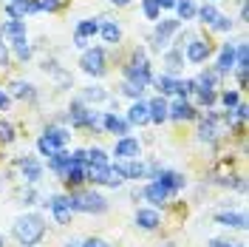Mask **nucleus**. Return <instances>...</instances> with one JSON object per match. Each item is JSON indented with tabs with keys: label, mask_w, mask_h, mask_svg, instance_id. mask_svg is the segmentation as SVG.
<instances>
[{
	"label": "nucleus",
	"mask_w": 249,
	"mask_h": 247,
	"mask_svg": "<svg viewBox=\"0 0 249 247\" xmlns=\"http://www.w3.org/2000/svg\"><path fill=\"white\" fill-rule=\"evenodd\" d=\"M12 233L20 242V247H37L46 239V219L40 216V213H23V216L15 219Z\"/></svg>",
	"instance_id": "f257e3e1"
},
{
	"label": "nucleus",
	"mask_w": 249,
	"mask_h": 247,
	"mask_svg": "<svg viewBox=\"0 0 249 247\" xmlns=\"http://www.w3.org/2000/svg\"><path fill=\"white\" fill-rule=\"evenodd\" d=\"M122 74H124L127 82H136L142 88H147V85L153 82V65H150V57H147V48L136 46L130 51L127 62L122 65Z\"/></svg>",
	"instance_id": "f03ea898"
},
{
	"label": "nucleus",
	"mask_w": 249,
	"mask_h": 247,
	"mask_svg": "<svg viewBox=\"0 0 249 247\" xmlns=\"http://www.w3.org/2000/svg\"><path fill=\"white\" fill-rule=\"evenodd\" d=\"M68 202H71V210L74 213H93V216H99V213H105L108 210V199L102 196V193H96V190H71L68 193Z\"/></svg>",
	"instance_id": "7ed1b4c3"
},
{
	"label": "nucleus",
	"mask_w": 249,
	"mask_h": 247,
	"mask_svg": "<svg viewBox=\"0 0 249 247\" xmlns=\"http://www.w3.org/2000/svg\"><path fill=\"white\" fill-rule=\"evenodd\" d=\"M79 68L91 77H105L108 74V48L105 46H88L79 54Z\"/></svg>",
	"instance_id": "20e7f679"
},
{
	"label": "nucleus",
	"mask_w": 249,
	"mask_h": 247,
	"mask_svg": "<svg viewBox=\"0 0 249 247\" xmlns=\"http://www.w3.org/2000/svg\"><path fill=\"white\" fill-rule=\"evenodd\" d=\"M181 31V23L176 20V17H161V20H156V26H153V34H150V43H153V51H167L173 43V37Z\"/></svg>",
	"instance_id": "39448f33"
},
{
	"label": "nucleus",
	"mask_w": 249,
	"mask_h": 247,
	"mask_svg": "<svg viewBox=\"0 0 249 247\" xmlns=\"http://www.w3.org/2000/svg\"><path fill=\"white\" fill-rule=\"evenodd\" d=\"M181 51H184V60L190 62V65H201V62H207L213 57V40H207V37H193Z\"/></svg>",
	"instance_id": "423d86ee"
},
{
	"label": "nucleus",
	"mask_w": 249,
	"mask_h": 247,
	"mask_svg": "<svg viewBox=\"0 0 249 247\" xmlns=\"http://www.w3.org/2000/svg\"><path fill=\"white\" fill-rule=\"evenodd\" d=\"M48 210H51V216L57 219V225H71V219H74V210H71V202H68V193H57V196H51V199L43 202Z\"/></svg>",
	"instance_id": "0eeeda50"
},
{
	"label": "nucleus",
	"mask_w": 249,
	"mask_h": 247,
	"mask_svg": "<svg viewBox=\"0 0 249 247\" xmlns=\"http://www.w3.org/2000/svg\"><path fill=\"white\" fill-rule=\"evenodd\" d=\"M196 117H198V108L190 100H181V97L167 100V120H173V123H190Z\"/></svg>",
	"instance_id": "6e6552de"
},
{
	"label": "nucleus",
	"mask_w": 249,
	"mask_h": 247,
	"mask_svg": "<svg viewBox=\"0 0 249 247\" xmlns=\"http://www.w3.org/2000/svg\"><path fill=\"white\" fill-rule=\"evenodd\" d=\"M113 156H116V162H130V159H139V156H142V142L136 137L116 139V145H113Z\"/></svg>",
	"instance_id": "1a4fd4ad"
},
{
	"label": "nucleus",
	"mask_w": 249,
	"mask_h": 247,
	"mask_svg": "<svg viewBox=\"0 0 249 247\" xmlns=\"http://www.w3.org/2000/svg\"><path fill=\"white\" fill-rule=\"evenodd\" d=\"M17 165H20V176H23L26 185H37L43 179V162L37 156H20Z\"/></svg>",
	"instance_id": "9d476101"
},
{
	"label": "nucleus",
	"mask_w": 249,
	"mask_h": 247,
	"mask_svg": "<svg viewBox=\"0 0 249 247\" xmlns=\"http://www.w3.org/2000/svg\"><path fill=\"white\" fill-rule=\"evenodd\" d=\"M102 131H105V134H113L116 139H122V137H130V123H127L124 117H119L116 111H105V117H102Z\"/></svg>",
	"instance_id": "9b49d317"
},
{
	"label": "nucleus",
	"mask_w": 249,
	"mask_h": 247,
	"mask_svg": "<svg viewBox=\"0 0 249 247\" xmlns=\"http://www.w3.org/2000/svg\"><path fill=\"white\" fill-rule=\"evenodd\" d=\"M213 68H215L221 77H224V74H230V71H235V43H232V40L221 43V48H218V60H215Z\"/></svg>",
	"instance_id": "f8f14e48"
},
{
	"label": "nucleus",
	"mask_w": 249,
	"mask_h": 247,
	"mask_svg": "<svg viewBox=\"0 0 249 247\" xmlns=\"http://www.w3.org/2000/svg\"><path fill=\"white\" fill-rule=\"evenodd\" d=\"M153 182H159L161 187H167L170 193H178V190H184V187H187V176H184V173H178V170L161 168V170H159V176H156Z\"/></svg>",
	"instance_id": "ddd939ff"
},
{
	"label": "nucleus",
	"mask_w": 249,
	"mask_h": 247,
	"mask_svg": "<svg viewBox=\"0 0 249 247\" xmlns=\"http://www.w3.org/2000/svg\"><path fill=\"white\" fill-rule=\"evenodd\" d=\"M170 190L167 187H161L159 182H147V185L142 187V199H147L153 207H164L167 202H170Z\"/></svg>",
	"instance_id": "4468645a"
},
{
	"label": "nucleus",
	"mask_w": 249,
	"mask_h": 247,
	"mask_svg": "<svg viewBox=\"0 0 249 247\" xmlns=\"http://www.w3.org/2000/svg\"><path fill=\"white\" fill-rule=\"evenodd\" d=\"M161 60H164V71L161 74H170V77H178V71L184 68V51L181 48H167V51H161Z\"/></svg>",
	"instance_id": "2eb2a0df"
},
{
	"label": "nucleus",
	"mask_w": 249,
	"mask_h": 247,
	"mask_svg": "<svg viewBox=\"0 0 249 247\" xmlns=\"http://www.w3.org/2000/svg\"><path fill=\"white\" fill-rule=\"evenodd\" d=\"M88 114H91V108H88L85 103L71 100V105H68V123H71V128H74V131L88 128Z\"/></svg>",
	"instance_id": "dca6fc26"
},
{
	"label": "nucleus",
	"mask_w": 249,
	"mask_h": 247,
	"mask_svg": "<svg viewBox=\"0 0 249 247\" xmlns=\"http://www.w3.org/2000/svg\"><path fill=\"white\" fill-rule=\"evenodd\" d=\"M215 222L221 227L247 230V213H244V210H221V213H215Z\"/></svg>",
	"instance_id": "f3484780"
},
{
	"label": "nucleus",
	"mask_w": 249,
	"mask_h": 247,
	"mask_svg": "<svg viewBox=\"0 0 249 247\" xmlns=\"http://www.w3.org/2000/svg\"><path fill=\"white\" fill-rule=\"evenodd\" d=\"M99 37H102L108 46H119V43H122V26H119L116 20H105V17H102V23H99Z\"/></svg>",
	"instance_id": "a211bd4d"
},
{
	"label": "nucleus",
	"mask_w": 249,
	"mask_h": 247,
	"mask_svg": "<svg viewBox=\"0 0 249 247\" xmlns=\"http://www.w3.org/2000/svg\"><path fill=\"white\" fill-rule=\"evenodd\" d=\"M62 182L68 190H79V187L85 185V165H79V162H71L68 170H65V176H62Z\"/></svg>",
	"instance_id": "6ab92c4d"
},
{
	"label": "nucleus",
	"mask_w": 249,
	"mask_h": 247,
	"mask_svg": "<svg viewBox=\"0 0 249 247\" xmlns=\"http://www.w3.org/2000/svg\"><path fill=\"white\" fill-rule=\"evenodd\" d=\"M159 225H161V216H159L156 207H139L136 210V227H142V230H156Z\"/></svg>",
	"instance_id": "aec40b11"
},
{
	"label": "nucleus",
	"mask_w": 249,
	"mask_h": 247,
	"mask_svg": "<svg viewBox=\"0 0 249 247\" xmlns=\"http://www.w3.org/2000/svg\"><path fill=\"white\" fill-rule=\"evenodd\" d=\"M147 114H150V123L153 125H161L167 123V100L156 94L153 100H147Z\"/></svg>",
	"instance_id": "412c9836"
},
{
	"label": "nucleus",
	"mask_w": 249,
	"mask_h": 247,
	"mask_svg": "<svg viewBox=\"0 0 249 247\" xmlns=\"http://www.w3.org/2000/svg\"><path fill=\"white\" fill-rule=\"evenodd\" d=\"M124 120L130 125H150V114H147V103L144 100H136L130 108H127V114H124Z\"/></svg>",
	"instance_id": "4be33fe9"
},
{
	"label": "nucleus",
	"mask_w": 249,
	"mask_h": 247,
	"mask_svg": "<svg viewBox=\"0 0 249 247\" xmlns=\"http://www.w3.org/2000/svg\"><path fill=\"white\" fill-rule=\"evenodd\" d=\"M77 100H79V103H85V105L91 108V105H99V103H105V100H108V91H105L102 85H85V88L79 91Z\"/></svg>",
	"instance_id": "5701e85b"
},
{
	"label": "nucleus",
	"mask_w": 249,
	"mask_h": 247,
	"mask_svg": "<svg viewBox=\"0 0 249 247\" xmlns=\"http://www.w3.org/2000/svg\"><path fill=\"white\" fill-rule=\"evenodd\" d=\"M9 97H15V100H37V88L29 80H15L9 85Z\"/></svg>",
	"instance_id": "b1692460"
},
{
	"label": "nucleus",
	"mask_w": 249,
	"mask_h": 247,
	"mask_svg": "<svg viewBox=\"0 0 249 247\" xmlns=\"http://www.w3.org/2000/svg\"><path fill=\"white\" fill-rule=\"evenodd\" d=\"M99 23H102V17H85V20H79L77 29H74V37H82V40H91L99 34Z\"/></svg>",
	"instance_id": "393cba45"
},
{
	"label": "nucleus",
	"mask_w": 249,
	"mask_h": 247,
	"mask_svg": "<svg viewBox=\"0 0 249 247\" xmlns=\"http://www.w3.org/2000/svg\"><path fill=\"white\" fill-rule=\"evenodd\" d=\"M26 37V20H3L0 23V40Z\"/></svg>",
	"instance_id": "a878e982"
},
{
	"label": "nucleus",
	"mask_w": 249,
	"mask_h": 247,
	"mask_svg": "<svg viewBox=\"0 0 249 247\" xmlns=\"http://www.w3.org/2000/svg\"><path fill=\"white\" fill-rule=\"evenodd\" d=\"M68 165H71V154L62 148V151H57V154H51L48 156V170L51 173H57V176H65V170H68Z\"/></svg>",
	"instance_id": "bb28decb"
},
{
	"label": "nucleus",
	"mask_w": 249,
	"mask_h": 247,
	"mask_svg": "<svg viewBox=\"0 0 249 247\" xmlns=\"http://www.w3.org/2000/svg\"><path fill=\"white\" fill-rule=\"evenodd\" d=\"M119 165H122L124 182L127 179L139 182V179H144V173H147V162H142V159H130V162H119Z\"/></svg>",
	"instance_id": "cd10ccee"
},
{
	"label": "nucleus",
	"mask_w": 249,
	"mask_h": 247,
	"mask_svg": "<svg viewBox=\"0 0 249 247\" xmlns=\"http://www.w3.org/2000/svg\"><path fill=\"white\" fill-rule=\"evenodd\" d=\"M43 137H46L51 145H57V148H65V142L71 139V131H68L65 125H48L46 131H43Z\"/></svg>",
	"instance_id": "c85d7f7f"
},
{
	"label": "nucleus",
	"mask_w": 249,
	"mask_h": 247,
	"mask_svg": "<svg viewBox=\"0 0 249 247\" xmlns=\"http://www.w3.org/2000/svg\"><path fill=\"white\" fill-rule=\"evenodd\" d=\"M9 46H12V51L20 62H29L34 57V46L29 43V37H15V40H9Z\"/></svg>",
	"instance_id": "c756f323"
},
{
	"label": "nucleus",
	"mask_w": 249,
	"mask_h": 247,
	"mask_svg": "<svg viewBox=\"0 0 249 247\" xmlns=\"http://www.w3.org/2000/svg\"><path fill=\"white\" fill-rule=\"evenodd\" d=\"M176 82H178V77H170V74H159V77H153V85L156 91H159V97H176Z\"/></svg>",
	"instance_id": "7c9ffc66"
},
{
	"label": "nucleus",
	"mask_w": 249,
	"mask_h": 247,
	"mask_svg": "<svg viewBox=\"0 0 249 247\" xmlns=\"http://www.w3.org/2000/svg\"><path fill=\"white\" fill-rule=\"evenodd\" d=\"M110 165H85V182L91 185H105L108 182Z\"/></svg>",
	"instance_id": "2f4dec72"
},
{
	"label": "nucleus",
	"mask_w": 249,
	"mask_h": 247,
	"mask_svg": "<svg viewBox=\"0 0 249 247\" xmlns=\"http://www.w3.org/2000/svg\"><path fill=\"white\" fill-rule=\"evenodd\" d=\"M196 80V88H221V74H218L215 68H204L198 77H193Z\"/></svg>",
	"instance_id": "473e14b6"
},
{
	"label": "nucleus",
	"mask_w": 249,
	"mask_h": 247,
	"mask_svg": "<svg viewBox=\"0 0 249 247\" xmlns=\"http://www.w3.org/2000/svg\"><path fill=\"white\" fill-rule=\"evenodd\" d=\"M218 15H221V12H218L215 3H201V6L196 9V20H198L201 26H207V29L215 23V17H218Z\"/></svg>",
	"instance_id": "72a5a7b5"
},
{
	"label": "nucleus",
	"mask_w": 249,
	"mask_h": 247,
	"mask_svg": "<svg viewBox=\"0 0 249 247\" xmlns=\"http://www.w3.org/2000/svg\"><path fill=\"white\" fill-rule=\"evenodd\" d=\"M196 9H198L196 0H176V20H178V23L196 20Z\"/></svg>",
	"instance_id": "f704fd0d"
},
{
	"label": "nucleus",
	"mask_w": 249,
	"mask_h": 247,
	"mask_svg": "<svg viewBox=\"0 0 249 247\" xmlns=\"http://www.w3.org/2000/svg\"><path fill=\"white\" fill-rule=\"evenodd\" d=\"M85 165H110L108 151H105V148H99V145L85 148Z\"/></svg>",
	"instance_id": "c9c22d12"
},
{
	"label": "nucleus",
	"mask_w": 249,
	"mask_h": 247,
	"mask_svg": "<svg viewBox=\"0 0 249 247\" xmlns=\"http://www.w3.org/2000/svg\"><path fill=\"white\" fill-rule=\"evenodd\" d=\"M193 97H196V103L204 105V108H213V105L218 103V91H215V88H196Z\"/></svg>",
	"instance_id": "e433bc0d"
},
{
	"label": "nucleus",
	"mask_w": 249,
	"mask_h": 247,
	"mask_svg": "<svg viewBox=\"0 0 249 247\" xmlns=\"http://www.w3.org/2000/svg\"><path fill=\"white\" fill-rule=\"evenodd\" d=\"M218 103H221L227 111H232L235 105L241 103V91H235V88H230V91H221V94H218Z\"/></svg>",
	"instance_id": "4c0bfd02"
},
{
	"label": "nucleus",
	"mask_w": 249,
	"mask_h": 247,
	"mask_svg": "<svg viewBox=\"0 0 249 247\" xmlns=\"http://www.w3.org/2000/svg\"><path fill=\"white\" fill-rule=\"evenodd\" d=\"M15 139H17L15 125L9 123V120H0V145H12Z\"/></svg>",
	"instance_id": "58836bf2"
},
{
	"label": "nucleus",
	"mask_w": 249,
	"mask_h": 247,
	"mask_svg": "<svg viewBox=\"0 0 249 247\" xmlns=\"http://www.w3.org/2000/svg\"><path fill=\"white\" fill-rule=\"evenodd\" d=\"M142 15L156 23V20H161V9H159V3H156V0H142Z\"/></svg>",
	"instance_id": "ea45409f"
},
{
	"label": "nucleus",
	"mask_w": 249,
	"mask_h": 247,
	"mask_svg": "<svg viewBox=\"0 0 249 247\" xmlns=\"http://www.w3.org/2000/svg\"><path fill=\"white\" fill-rule=\"evenodd\" d=\"M108 187H122L124 185V173H122V165L116 162V165H110V173H108Z\"/></svg>",
	"instance_id": "a19ab883"
},
{
	"label": "nucleus",
	"mask_w": 249,
	"mask_h": 247,
	"mask_svg": "<svg viewBox=\"0 0 249 247\" xmlns=\"http://www.w3.org/2000/svg\"><path fill=\"white\" fill-rule=\"evenodd\" d=\"M144 91H147V88H142V85H136V82H127V80L122 82V94H124V97H130L133 103H136V100H142V97H144Z\"/></svg>",
	"instance_id": "79ce46f5"
},
{
	"label": "nucleus",
	"mask_w": 249,
	"mask_h": 247,
	"mask_svg": "<svg viewBox=\"0 0 249 247\" xmlns=\"http://www.w3.org/2000/svg\"><path fill=\"white\" fill-rule=\"evenodd\" d=\"M232 26H235V23H232V17H230V15H218L215 23H213L210 29L218 31V34H227V31H232Z\"/></svg>",
	"instance_id": "37998d69"
},
{
	"label": "nucleus",
	"mask_w": 249,
	"mask_h": 247,
	"mask_svg": "<svg viewBox=\"0 0 249 247\" xmlns=\"http://www.w3.org/2000/svg\"><path fill=\"white\" fill-rule=\"evenodd\" d=\"M37 151H40V156H51V154H57V151H62V148L51 145L46 137H40V139H37Z\"/></svg>",
	"instance_id": "c03bdc74"
},
{
	"label": "nucleus",
	"mask_w": 249,
	"mask_h": 247,
	"mask_svg": "<svg viewBox=\"0 0 249 247\" xmlns=\"http://www.w3.org/2000/svg\"><path fill=\"white\" fill-rule=\"evenodd\" d=\"M40 3V12H57L65 0H37Z\"/></svg>",
	"instance_id": "a18cd8bd"
},
{
	"label": "nucleus",
	"mask_w": 249,
	"mask_h": 247,
	"mask_svg": "<svg viewBox=\"0 0 249 247\" xmlns=\"http://www.w3.org/2000/svg\"><path fill=\"white\" fill-rule=\"evenodd\" d=\"M79 247H110L105 239H99V236H91V239H85V242H79Z\"/></svg>",
	"instance_id": "49530a36"
},
{
	"label": "nucleus",
	"mask_w": 249,
	"mask_h": 247,
	"mask_svg": "<svg viewBox=\"0 0 249 247\" xmlns=\"http://www.w3.org/2000/svg\"><path fill=\"white\" fill-rule=\"evenodd\" d=\"M9 68V48L3 46V40H0V71H6Z\"/></svg>",
	"instance_id": "de8ad7c7"
},
{
	"label": "nucleus",
	"mask_w": 249,
	"mask_h": 247,
	"mask_svg": "<svg viewBox=\"0 0 249 247\" xmlns=\"http://www.w3.org/2000/svg\"><path fill=\"white\" fill-rule=\"evenodd\" d=\"M210 247H247V245H232L227 239H210Z\"/></svg>",
	"instance_id": "09e8293b"
},
{
	"label": "nucleus",
	"mask_w": 249,
	"mask_h": 247,
	"mask_svg": "<svg viewBox=\"0 0 249 247\" xmlns=\"http://www.w3.org/2000/svg\"><path fill=\"white\" fill-rule=\"evenodd\" d=\"M37 199H40V193H37V190H29V193L23 196V205H26V207H29V205H37Z\"/></svg>",
	"instance_id": "8fccbe9b"
},
{
	"label": "nucleus",
	"mask_w": 249,
	"mask_h": 247,
	"mask_svg": "<svg viewBox=\"0 0 249 247\" xmlns=\"http://www.w3.org/2000/svg\"><path fill=\"white\" fill-rule=\"evenodd\" d=\"M9 103H12V97H9L6 91H0V111H6V108H9Z\"/></svg>",
	"instance_id": "3c124183"
},
{
	"label": "nucleus",
	"mask_w": 249,
	"mask_h": 247,
	"mask_svg": "<svg viewBox=\"0 0 249 247\" xmlns=\"http://www.w3.org/2000/svg\"><path fill=\"white\" fill-rule=\"evenodd\" d=\"M159 9H176V0H156Z\"/></svg>",
	"instance_id": "603ef678"
},
{
	"label": "nucleus",
	"mask_w": 249,
	"mask_h": 247,
	"mask_svg": "<svg viewBox=\"0 0 249 247\" xmlns=\"http://www.w3.org/2000/svg\"><path fill=\"white\" fill-rule=\"evenodd\" d=\"M247 17H249V9H247V0L241 3V23H247Z\"/></svg>",
	"instance_id": "864d4df0"
},
{
	"label": "nucleus",
	"mask_w": 249,
	"mask_h": 247,
	"mask_svg": "<svg viewBox=\"0 0 249 247\" xmlns=\"http://www.w3.org/2000/svg\"><path fill=\"white\" fill-rule=\"evenodd\" d=\"M62 247H79V242H77V239H71V242H65Z\"/></svg>",
	"instance_id": "5fc2aeb1"
},
{
	"label": "nucleus",
	"mask_w": 249,
	"mask_h": 247,
	"mask_svg": "<svg viewBox=\"0 0 249 247\" xmlns=\"http://www.w3.org/2000/svg\"><path fill=\"white\" fill-rule=\"evenodd\" d=\"M110 3H113V6H127L130 0H110Z\"/></svg>",
	"instance_id": "6e6d98bb"
},
{
	"label": "nucleus",
	"mask_w": 249,
	"mask_h": 247,
	"mask_svg": "<svg viewBox=\"0 0 249 247\" xmlns=\"http://www.w3.org/2000/svg\"><path fill=\"white\" fill-rule=\"evenodd\" d=\"M0 247H6V239H3V236H0Z\"/></svg>",
	"instance_id": "4d7b16f0"
},
{
	"label": "nucleus",
	"mask_w": 249,
	"mask_h": 247,
	"mask_svg": "<svg viewBox=\"0 0 249 247\" xmlns=\"http://www.w3.org/2000/svg\"><path fill=\"white\" fill-rule=\"evenodd\" d=\"M204 3H218V0H204Z\"/></svg>",
	"instance_id": "13d9d810"
},
{
	"label": "nucleus",
	"mask_w": 249,
	"mask_h": 247,
	"mask_svg": "<svg viewBox=\"0 0 249 247\" xmlns=\"http://www.w3.org/2000/svg\"><path fill=\"white\" fill-rule=\"evenodd\" d=\"M3 3H17V0H3Z\"/></svg>",
	"instance_id": "bf43d9fd"
}]
</instances>
